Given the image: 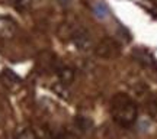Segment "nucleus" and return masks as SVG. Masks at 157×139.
Segmentation results:
<instances>
[{
	"label": "nucleus",
	"instance_id": "1",
	"mask_svg": "<svg viewBox=\"0 0 157 139\" xmlns=\"http://www.w3.org/2000/svg\"><path fill=\"white\" fill-rule=\"evenodd\" d=\"M111 115L119 126L129 128L137 122L138 109H137L135 101L128 94L117 93L111 100Z\"/></svg>",
	"mask_w": 157,
	"mask_h": 139
},
{
	"label": "nucleus",
	"instance_id": "2",
	"mask_svg": "<svg viewBox=\"0 0 157 139\" xmlns=\"http://www.w3.org/2000/svg\"><path fill=\"white\" fill-rule=\"evenodd\" d=\"M119 52H121V45L117 42V39L109 36L101 39L95 46V54L102 60H113L119 55Z\"/></svg>",
	"mask_w": 157,
	"mask_h": 139
},
{
	"label": "nucleus",
	"instance_id": "3",
	"mask_svg": "<svg viewBox=\"0 0 157 139\" xmlns=\"http://www.w3.org/2000/svg\"><path fill=\"white\" fill-rule=\"evenodd\" d=\"M73 42L74 45L77 46V49L80 51H84V52H87L93 48V42H92V38H90L89 32L86 31V29H77V31H74L73 34Z\"/></svg>",
	"mask_w": 157,
	"mask_h": 139
},
{
	"label": "nucleus",
	"instance_id": "4",
	"mask_svg": "<svg viewBox=\"0 0 157 139\" xmlns=\"http://www.w3.org/2000/svg\"><path fill=\"white\" fill-rule=\"evenodd\" d=\"M132 55H134V58L140 62L141 65H144L147 68H151V70H157V60L154 58V55L151 52H148L147 49L137 48V49H134Z\"/></svg>",
	"mask_w": 157,
	"mask_h": 139
},
{
	"label": "nucleus",
	"instance_id": "5",
	"mask_svg": "<svg viewBox=\"0 0 157 139\" xmlns=\"http://www.w3.org/2000/svg\"><path fill=\"white\" fill-rule=\"evenodd\" d=\"M15 32H16L15 20L7 16H0V36L2 38H12Z\"/></svg>",
	"mask_w": 157,
	"mask_h": 139
},
{
	"label": "nucleus",
	"instance_id": "6",
	"mask_svg": "<svg viewBox=\"0 0 157 139\" xmlns=\"http://www.w3.org/2000/svg\"><path fill=\"white\" fill-rule=\"evenodd\" d=\"M57 75L60 78L61 84H64V86L73 83L74 80V71L70 67H66V65H63V67H60L57 70Z\"/></svg>",
	"mask_w": 157,
	"mask_h": 139
},
{
	"label": "nucleus",
	"instance_id": "7",
	"mask_svg": "<svg viewBox=\"0 0 157 139\" xmlns=\"http://www.w3.org/2000/svg\"><path fill=\"white\" fill-rule=\"evenodd\" d=\"M93 12L96 13V16L101 17V19H103V17H106L109 15V9L103 2H96L95 6H93Z\"/></svg>",
	"mask_w": 157,
	"mask_h": 139
},
{
	"label": "nucleus",
	"instance_id": "8",
	"mask_svg": "<svg viewBox=\"0 0 157 139\" xmlns=\"http://www.w3.org/2000/svg\"><path fill=\"white\" fill-rule=\"evenodd\" d=\"M31 2L32 0H13V6L16 7L17 10H25L31 6Z\"/></svg>",
	"mask_w": 157,
	"mask_h": 139
},
{
	"label": "nucleus",
	"instance_id": "9",
	"mask_svg": "<svg viewBox=\"0 0 157 139\" xmlns=\"http://www.w3.org/2000/svg\"><path fill=\"white\" fill-rule=\"evenodd\" d=\"M19 139H36V135H35L32 130H25V132L21 134Z\"/></svg>",
	"mask_w": 157,
	"mask_h": 139
},
{
	"label": "nucleus",
	"instance_id": "10",
	"mask_svg": "<svg viewBox=\"0 0 157 139\" xmlns=\"http://www.w3.org/2000/svg\"><path fill=\"white\" fill-rule=\"evenodd\" d=\"M70 2H71V0H58V3H60L61 6H67V5H70Z\"/></svg>",
	"mask_w": 157,
	"mask_h": 139
}]
</instances>
